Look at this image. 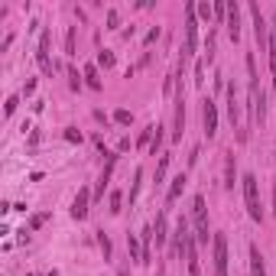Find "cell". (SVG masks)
<instances>
[{"label": "cell", "instance_id": "1", "mask_svg": "<svg viewBox=\"0 0 276 276\" xmlns=\"http://www.w3.org/2000/svg\"><path fill=\"white\" fill-rule=\"evenodd\" d=\"M241 185H244V201H247V214L260 224L263 221V205H260V182H257V176L254 173H247L241 179Z\"/></svg>", "mask_w": 276, "mask_h": 276}, {"label": "cell", "instance_id": "2", "mask_svg": "<svg viewBox=\"0 0 276 276\" xmlns=\"http://www.w3.org/2000/svg\"><path fill=\"white\" fill-rule=\"evenodd\" d=\"M185 46H182V65H185L188 55H195L198 49V13H195V3H185Z\"/></svg>", "mask_w": 276, "mask_h": 276}, {"label": "cell", "instance_id": "3", "mask_svg": "<svg viewBox=\"0 0 276 276\" xmlns=\"http://www.w3.org/2000/svg\"><path fill=\"white\" fill-rule=\"evenodd\" d=\"M192 221H195V241L201 247H208V208H205V195L192 198Z\"/></svg>", "mask_w": 276, "mask_h": 276}, {"label": "cell", "instance_id": "4", "mask_svg": "<svg viewBox=\"0 0 276 276\" xmlns=\"http://www.w3.org/2000/svg\"><path fill=\"white\" fill-rule=\"evenodd\" d=\"M211 257H214V276H228V237L214 234L211 237Z\"/></svg>", "mask_w": 276, "mask_h": 276}, {"label": "cell", "instance_id": "5", "mask_svg": "<svg viewBox=\"0 0 276 276\" xmlns=\"http://www.w3.org/2000/svg\"><path fill=\"white\" fill-rule=\"evenodd\" d=\"M201 120H205V133H208V140H211L214 133H218V107H214L211 97L201 101Z\"/></svg>", "mask_w": 276, "mask_h": 276}, {"label": "cell", "instance_id": "6", "mask_svg": "<svg viewBox=\"0 0 276 276\" xmlns=\"http://www.w3.org/2000/svg\"><path fill=\"white\" fill-rule=\"evenodd\" d=\"M182 130H185V101H182V69H179V94H176V130H173V140H182Z\"/></svg>", "mask_w": 276, "mask_h": 276}, {"label": "cell", "instance_id": "7", "mask_svg": "<svg viewBox=\"0 0 276 276\" xmlns=\"http://www.w3.org/2000/svg\"><path fill=\"white\" fill-rule=\"evenodd\" d=\"M104 156H107V166H104L101 179H97V188H94V201H97V198H104V188L110 185V176H114V166H117V153H104Z\"/></svg>", "mask_w": 276, "mask_h": 276}, {"label": "cell", "instance_id": "8", "mask_svg": "<svg viewBox=\"0 0 276 276\" xmlns=\"http://www.w3.org/2000/svg\"><path fill=\"white\" fill-rule=\"evenodd\" d=\"M91 201H94V195H91L88 188H82V192L75 195V201H72V218L85 221V218H88V205H91Z\"/></svg>", "mask_w": 276, "mask_h": 276}, {"label": "cell", "instance_id": "9", "mask_svg": "<svg viewBox=\"0 0 276 276\" xmlns=\"http://www.w3.org/2000/svg\"><path fill=\"white\" fill-rule=\"evenodd\" d=\"M36 62H39V69L46 72V75H52L55 65L49 62V29H42L39 33V49H36Z\"/></svg>", "mask_w": 276, "mask_h": 276}, {"label": "cell", "instance_id": "10", "mask_svg": "<svg viewBox=\"0 0 276 276\" xmlns=\"http://www.w3.org/2000/svg\"><path fill=\"white\" fill-rule=\"evenodd\" d=\"M228 33L231 39H241V7H237V0H228Z\"/></svg>", "mask_w": 276, "mask_h": 276}, {"label": "cell", "instance_id": "11", "mask_svg": "<svg viewBox=\"0 0 276 276\" xmlns=\"http://www.w3.org/2000/svg\"><path fill=\"white\" fill-rule=\"evenodd\" d=\"M140 250H143L140 263H143V267H146V263H153V224L140 231Z\"/></svg>", "mask_w": 276, "mask_h": 276}, {"label": "cell", "instance_id": "12", "mask_svg": "<svg viewBox=\"0 0 276 276\" xmlns=\"http://www.w3.org/2000/svg\"><path fill=\"white\" fill-rule=\"evenodd\" d=\"M153 237H156V244L163 247L166 237H169V221H166V211L156 214V221H153Z\"/></svg>", "mask_w": 276, "mask_h": 276}, {"label": "cell", "instance_id": "13", "mask_svg": "<svg viewBox=\"0 0 276 276\" xmlns=\"http://www.w3.org/2000/svg\"><path fill=\"white\" fill-rule=\"evenodd\" d=\"M228 117H231V124H241V104H237V88L234 85H228Z\"/></svg>", "mask_w": 276, "mask_h": 276}, {"label": "cell", "instance_id": "14", "mask_svg": "<svg viewBox=\"0 0 276 276\" xmlns=\"http://www.w3.org/2000/svg\"><path fill=\"white\" fill-rule=\"evenodd\" d=\"M185 182H188V176H185V173H179V176H176V179H173V185H169V192H166V205H173V201L179 198V195H182V188H185Z\"/></svg>", "mask_w": 276, "mask_h": 276}, {"label": "cell", "instance_id": "15", "mask_svg": "<svg viewBox=\"0 0 276 276\" xmlns=\"http://www.w3.org/2000/svg\"><path fill=\"white\" fill-rule=\"evenodd\" d=\"M250 273L254 276H267V267H263V254L257 244H250Z\"/></svg>", "mask_w": 276, "mask_h": 276}, {"label": "cell", "instance_id": "16", "mask_svg": "<svg viewBox=\"0 0 276 276\" xmlns=\"http://www.w3.org/2000/svg\"><path fill=\"white\" fill-rule=\"evenodd\" d=\"M234 179H237V166H234V150L224 153V185L234 188Z\"/></svg>", "mask_w": 276, "mask_h": 276}, {"label": "cell", "instance_id": "17", "mask_svg": "<svg viewBox=\"0 0 276 276\" xmlns=\"http://www.w3.org/2000/svg\"><path fill=\"white\" fill-rule=\"evenodd\" d=\"M82 78H85V85H88V88H94V91H101V78H97V65H85V72H82Z\"/></svg>", "mask_w": 276, "mask_h": 276}, {"label": "cell", "instance_id": "18", "mask_svg": "<svg viewBox=\"0 0 276 276\" xmlns=\"http://www.w3.org/2000/svg\"><path fill=\"white\" fill-rule=\"evenodd\" d=\"M166 127L163 124H156V130H153V140H150V156H156V153H159V146H163V137H166Z\"/></svg>", "mask_w": 276, "mask_h": 276}, {"label": "cell", "instance_id": "19", "mask_svg": "<svg viewBox=\"0 0 276 276\" xmlns=\"http://www.w3.org/2000/svg\"><path fill=\"white\" fill-rule=\"evenodd\" d=\"M127 250H130V260H137V263H140L143 250H140V241H137V234H127Z\"/></svg>", "mask_w": 276, "mask_h": 276}, {"label": "cell", "instance_id": "20", "mask_svg": "<svg viewBox=\"0 0 276 276\" xmlns=\"http://www.w3.org/2000/svg\"><path fill=\"white\" fill-rule=\"evenodd\" d=\"M166 169H169V153H159V166H156V185L166 179Z\"/></svg>", "mask_w": 276, "mask_h": 276}, {"label": "cell", "instance_id": "21", "mask_svg": "<svg viewBox=\"0 0 276 276\" xmlns=\"http://www.w3.org/2000/svg\"><path fill=\"white\" fill-rule=\"evenodd\" d=\"M114 124L130 127V124H133V114H130V110H124V107H120V110H114Z\"/></svg>", "mask_w": 276, "mask_h": 276}, {"label": "cell", "instance_id": "22", "mask_svg": "<svg viewBox=\"0 0 276 276\" xmlns=\"http://www.w3.org/2000/svg\"><path fill=\"white\" fill-rule=\"evenodd\" d=\"M107 205H110V214H120V211H124V208H120V205H124V195H120V192H110Z\"/></svg>", "mask_w": 276, "mask_h": 276}, {"label": "cell", "instance_id": "23", "mask_svg": "<svg viewBox=\"0 0 276 276\" xmlns=\"http://www.w3.org/2000/svg\"><path fill=\"white\" fill-rule=\"evenodd\" d=\"M97 247H101V254H104V260H110V237L104 234V231H97Z\"/></svg>", "mask_w": 276, "mask_h": 276}, {"label": "cell", "instance_id": "24", "mask_svg": "<svg viewBox=\"0 0 276 276\" xmlns=\"http://www.w3.org/2000/svg\"><path fill=\"white\" fill-rule=\"evenodd\" d=\"M97 65H101V69H114V52H110V49L97 52Z\"/></svg>", "mask_w": 276, "mask_h": 276}, {"label": "cell", "instance_id": "25", "mask_svg": "<svg viewBox=\"0 0 276 276\" xmlns=\"http://www.w3.org/2000/svg\"><path fill=\"white\" fill-rule=\"evenodd\" d=\"M140 185H143V173L137 169V176H133V188H130V205L137 201V195H140Z\"/></svg>", "mask_w": 276, "mask_h": 276}, {"label": "cell", "instance_id": "26", "mask_svg": "<svg viewBox=\"0 0 276 276\" xmlns=\"http://www.w3.org/2000/svg\"><path fill=\"white\" fill-rule=\"evenodd\" d=\"M65 140H69V143H82V130H78V127H65Z\"/></svg>", "mask_w": 276, "mask_h": 276}, {"label": "cell", "instance_id": "27", "mask_svg": "<svg viewBox=\"0 0 276 276\" xmlns=\"http://www.w3.org/2000/svg\"><path fill=\"white\" fill-rule=\"evenodd\" d=\"M46 221H49V214H33V218H29V224H26V231H36V228H42Z\"/></svg>", "mask_w": 276, "mask_h": 276}, {"label": "cell", "instance_id": "28", "mask_svg": "<svg viewBox=\"0 0 276 276\" xmlns=\"http://www.w3.org/2000/svg\"><path fill=\"white\" fill-rule=\"evenodd\" d=\"M195 13H198L201 20H211V16H214V7H208V3H195Z\"/></svg>", "mask_w": 276, "mask_h": 276}, {"label": "cell", "instance_id": "29", "mask_svg": "<svg viewBox=\"0 0 276 276\" xmlns=\"http://www.w3.org/2000/svg\"><path fill=\"white\" fill-rule=\"evenodd\" d=\"M65 52H75V26H69V33H65Z\"/></svg>", "mask_w": 276, "mask_h": 276}, {"label": "cell", "instance_id": "30", "mask_svg": "<svg viewBox=\"0 0 276 276\" xmlns=\"http://www.w3.org/2000/svg\"><path fill=\"white\" fill-rule=\"evenodd\" d=\"M69 78H72V82H69V85H72V91H82V85H85V82L78 78V69H69Z\"/></svg>", "mask_w": 276, "mask_h": 276}, {"label": "cell", "instance_id": "31", "mask_svg": "<svg viewBox=\"0 0 276 276\" xmlns=\"http://www.w3.org/2000/svg\"><path fill=\"white\" fill-rule=\"evenodd\" d=\"M120 26V13L117 10H107V29H117Z\"/></svg>", "mask_w": 276, "mask_h": 276}, {"label": "cell", "instance_id": "32", "mask_svg": "<svg viewBox=\"0 0 276 276\" xmlns=\"http://www.w3.org/2000/svg\"><path fill=\"white\" fill-rule=\"evenodd\" d=\"M16 104H20V97H7V107H3V114H7V117H10V114H13V110H16Z\"/></svg>", "mask_w": 276, "mask_h": 276}, {"label": "cell", "instance_id": "33", "mask_svg": "<svg viewBox=\"0 0 276 276\" xmlns=\"http://www.w3.org/2000/svg\"><path fill=\"white\" fill-rule=\"evenodd\" d=\"M195 82H205V62H198V65H195Z\"/></svg>", "mask_w": 276, "mask_h": 276}, {"label": "cell", "instance_id": "34", "mask_svg": "<svg viewBox=\"0 0 276 276\" xmlns=\"http://www.w3.org/2000/svg\"><path fill=\"white\" fill-rule=\"evenodd\" d=\"M156 39H159V26H153L150 33H146V39H143V42H146V46H150V42H156Z\"/></svg>", "mask_w": 276, "mask_h": 276}, {"label": "cell", "instance_id": "35", "mask_svg": "<svg viewBox=\"0 0 276 276\" xmlns=\"http://www.w3.org/2000/svg\"><path fill=\"white\" fill-rule=\"evenodd\" d=\"M224 13H228V3H214V16H218V20H221V16H224Z\"/></svg>", "mask_w": 276, "mask_h": 276}, {"label": "cell", "instance_id": "36", "mask_svg": "<svg viewBox=\"0 0 276 276\" xmlns=\"http://www.w3.org/2000/svg\"><path fill=\"white\" fill-rule=\"evenodd\" d=\"M33 91H36V78H29L26 88H23V94H33Z\"/></svg>", "mask_w": 276, "mask_h": 276}, {"label": "cell", "instance_id": "37", "mask_svg": "<svg viewBox=\"0 0 276 276\" xmlns=\"http://www.w3.org/2000/svg\"><path fill=\"white\" fill-rule=\"evenodd\" d=\"M273 36H276V10H273Z\"/></svg>", "mask_w": 276, "mask_h": 276}, {"label": "cell", "instance_id": "38", "mask_svg": "<svg viewBox=\"0 0 276 276\" xmlns=\"http://www.w3.org/2000/svg\"><path fill=\"white\" fill-rule=\"evenodd\" d=\"M273 208H276V188H273Z\"/></svg>", "mask_w": 276, "mask_h": 276}, {"label": "cell", "instance_id": "39", "mask_svg": "<svg viewBox=\"0 0 276 276\" xmlns=\"http://www.w3.org/2000/svg\"><path fill=\"white\" fill-rule=\"evenodd\" d=\"M49 276H59V273H55V270H52V273H49Z\"/></svg>", "mask_w": 276, "mask_h": 276}, {"label": "cell", "instance_id": "40", "mask_svg": "<svg viewBox=\"0 0 276 276\" xmlns=\"http://www.w3.org/2000/svg\"><path fill=\"white\" fill-rule=\"evenodd\" d=\"M26 276H33V273H26Z\"/></svg>", "mask_w": 276, "mask_h": 276}]
</instances>
